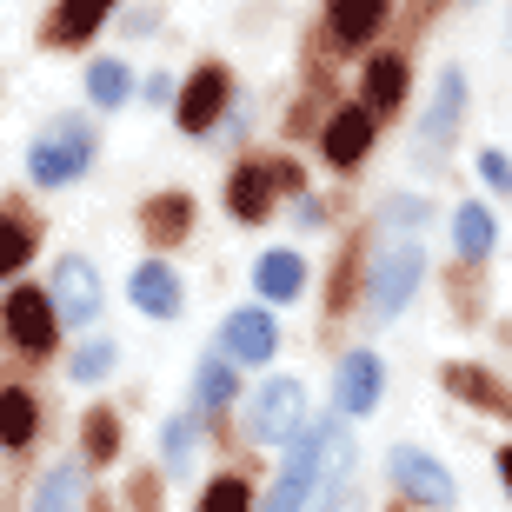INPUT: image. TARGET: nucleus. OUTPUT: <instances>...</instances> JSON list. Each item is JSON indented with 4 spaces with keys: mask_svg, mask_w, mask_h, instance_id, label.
I'll return each mask as SVG.
<instances>
[{
    "mask_svg": "<svg viewBox=\"0 0 512 512\" xmlns=\"http://www.w3.org/2000/svg\"><path fill=\"white\" fill-rule=\"evenodd\" d=\"M233 366L240 360H227V353H207V360H200V373H193V406H200V413H220V406L240 393Z\"/></svg>",
    "mask_w": 512,
    "mask_h": 512,
    "instance_id": "22",
    "label": "nucleus"
},
{
    "mask_svg": "<svg viewBox=\"0 0 512 512\" xmlns=\"http://www.w3.org/2000/svg\"><path fill=\"white\" fill-rule=\"evenodd\" d=\"M87 167H94V127H87V120H54V127L27 147V180H34V187H67V180H80Z\"/></svg>",
    "mask_w": 512,
    "mask_h": 512,
    "instance_id": "2",
    "label": "nucleus"
},
{
    "mask_svg": "<svg viewBox=\"0 0 512 512\" xmlns=\"http://www.w3.org/2000/svg\"><path fill=\"white\" fill-rule=\"evenodd\" d=\"M87 100H94V107H107V114H120V107L133 100L127 60H94V67H87Z\"/></svg>",
    "mask_w": 512,
    "mask_h": 512,
    "instance_id": "25",
    "label": "nucleus"
},
{
    "mask_svg": "<svg viewBox=\"0 0 512 512\" xmlns=\"http://www.w3.org/2000/svg\"><path fill=\"white\" fill-rule=\"evenodd\" d=\"M80 433H87V466H107V459L120 453V413L114 406H94Z\"/></svg>",
    "mask_w": 512,
    "mask_h": 512,
    "instance_id": "27",
    "label": "nucleus"
},
{
    "mask_svg": "<svg viewBox=\"0 0 512 512\" xmlns=\"http://www.w3.org/2000/svg\"><path fill=\"white\" fill-rule=\"evenodd\" d=\"M120 0H60L54 20H47V40L54 47H80V40H94L100 34V20L114 14Z\"/></svg>",
    "mask_w": 512,
    "mask_h": 512,
    "instance_id": "16",
    "label": "nucleus"
},
{
    "mask_svg": "<svg viewBox=\"0 0 512 512\" xmlns=\"http://www.w3.org/2000/svg\"><path fill=\"white\" fill-rule=\"evenodd\" d=\"M227 114V67H193V80L180 87V127L187 133H207L213 120Z\"/></svg>",
    "mask_w": 512,
    "mask_h": 512,
    "instance_id": "11",
    "label": "nucleus"
},
{
    "mask_svg": "<svg viewBox=\"0 0 512 512\" xmlns=\"http://www.w3.org/2000/svg\"><path fill=\"white\" fill-rule=\"evenodd\" d=\"M386 473H393L399 493L413 499V506H426V512H446L459 499L453 473H446L433 453H419V446H393V453H386Z\"/></svg>",
    "mask_w": 512,
    "mask_h": 512,
    "instance_id": "5",
    "label": "nucleus"
},
{
    "mask_svg": "<svg viewBox=\"0 0 512 512\" xmlns=\"http://www.w3.org/2000/svg\"><path fill=\"white\" fill-rule=\"evenodd\" d=\"M386 227H399V233H413L419 220H426V207H419V200H406V193H399V200H386V213H380Z\"/></svg>",
    "mask_w": 512,
    "mask_h": 512,
    "instance_id": "32",
    "label": "nucleus"
},
{
    "mask_svg": "<svg viewBox=\"0 0 512 512\" xmlns=\"http://www.w3.org/2000/svg\"><path fill=\"white\" fill-rule=\"evenodd\" d=\"M273 200H280V160H240L227 173V213L240 227H260Z\"/></svg>",
    "mask_w": 512,
    "mask_h": 512,
    "instance_id": "8",
    "label": "nucleus"
},
{
    "mask_svg": "<svg viewBox=\"0 0 512 512\" xmlns=\"http://www.w3.org/2000/svg\"><path fill=\"white\" fill-rule=\"evenodd\" d=\"M300 433H306V386L280 373V380H266L260 393H253L247 439H260V446H293Z\"/></svg>",
    "mask_w": 512,
    "mask_h": 512,
    "instance_id": "3",
    "label": "nucleus"
},
{
    "mask_svg": "<svg viewBox=\"0 0 512 512\" xmlns=\"http://www.w3.org/2000/svg\"><path fill=\"white\" fill-rule=\"evenodd\" d=\"M253 286H260V300H300V286H306V260L300 253H286V247H273V253H260V266H253Z\"/></svg>",
    "mask_w": 512,
    "mask_h": 512,
    "instance_id": "18",
    "label": "nucleus"
},
{
    "mask_svg": "<svg viewBox=\"0 0 512 512\" xmlns=\"http://www.w3.org/2000/svg\"><path fill=\"white\" fill-rule=\"evenodd\" d=\"M140 233H147L153 247H180L193 233V200L187 193H153L147 207H140Z\"/></svg>",
    "mask_w": 512,
    "mask_h": 512,
    "instance_id": "15",
    "label": "nucleus"
},
{
    "mask_svg": "<svg viewBox=\"0 0 512 512\" xmlns=\"http://www.w3.org/2000/svg\"><path fill=\"white\" fill-rule=\"evenodd\" d=\"M393 512H426V506H393Z\"/></svg>",
    "mask_w": 512,
    "mask_h": 512,
    "instance_id": "34",
    "label": "nucleus"
},
{
    "mask_svg": "<svg viewBox=\"0 0 512 512\" xmlns=\"http://www.w3.org/2000/svg\"><path fill=\"white\" fill-rule=\"evenodd\" d=\"M333 406H340L346 419H366L380 406V360H373V353H346L340 360V373H333Z\"/></svg>",
    "mask_w": 512,
    "mask_h": 512,
    "instance_id": "13",
    "label": "nucleus"
},
{
    "mask_svg": "<svg viewBox=\"0 0 512 512\" xmlns=\"http://www.w3.org/2000/svg\"><path fill=\"white\" fill-rule=\"evenodd\" d=\"M493 240H499V220H493V207H459L453 213V247H459V260H486L493 253Z\"/></svg>",
    "mask_w": 512,
    "mask_h": 512,
    "instance_id": "23",
    "label": "nucleus"
},
{
    "mask_svg": "<svg viewBox=\"0 0 512 512\" xmlns=\"http://www.w3.org/2000/svg\"><path fill=\"white\" fill-rule=\"evenodd\" d=\"M499 479L512 486V446H499Z\"/></svg>",
    "mask_w": 512,
    "mask_h": 512,
    "instance_id": "33",
    "label": "nucleus"
},
{
    "mask_svg": "<svg viewBox=\"0 0 512 512\" xmlns=\"http://www.w3.org/2000/svg\"><path fill=\"white\" fill-rule=\"evenodd\" d=\"M27 260H34V220L20 207H0V280H14Z\"/></svg>",
    "mask_w": 512,
    "mask_h": 512,
    "instance_id": "24",
    "label": "nucleus"
},
{
    "mask_svg": "<svg viewBox=\"0 0 512 512\" xmlns=\"http://www.w3.org/2000/svg\"><path fill=\"white\" fill-rule=\"evenodd\" d=\"M406 60L399 54H380V60H366V107H373V114H393L399 100H406Z\"/></svg>",
    "mask_w": 512,
    "mask_h": 512,
    "instance_id": "21",
    "label": "nucleus"
},
{
    "mask_svg": "<svg viewBox=\"0 0 512 512\" xmlns=\"http://www.w3.org/2000/svg\"><path fill=\"white\" fill-rule=\"evenodd\" d=\"M200 512H253V486H247V479H233V473H220L207 486V499H200Z\"/></svg>",
    "mask_w": 512,
    "mask_h": 512,
    "instance_id": "30",
    "label": "nucleus"
},
{
    "mask_svg": "<svg viewBox=\"0 0 512 512\" xmlns=\"http://www.w3.org/2000/svg\"><path fill=\"white\" fill-rule=\"evenodd\" d=\"M393 0H333V40L340 47H366V40L386 27Z\"/></svg>",
    "mask_w": 512,
    "mask_h": 512,
    "instance_id": "20",
    "label": "nucleus"
},
{
    "mask_svg": "<svg viewBox=\"0 0 512 512\" xmlns=\"http://www.w3.org/2000/svg\"><path fill=\"white\" fill-rule=\"evenodd\" d=\"M473 167H479V180H486L493 193H512V160H506V153H493V147H486V153L473 160Z\"/></svg>",
    "mask_w": 512,
    "mask_h": 512,
    "instance_id": "31",
    "label": "nucleus"
},
{
    "mask_svg": "<svg viewBox=\"0 0 512 512\" xmlns=\"http://www.w3.org/2000/svg\"><path fill=\"white\" fill-rule=\"evenodd\" d=\"M80 466H54V473L40 479V493H34V512H74L80 506Z\"/></svg>",
    "mask_w": 512,
    "mask_h": 512,
    "instance_id": "26",
    "label": "nucleus"
},
{
    "mask_svg": "<svg viewBox=\"0 0 512 512\" xmlns=\"http://www.w3.org/2000/svg\"><path fill=\"white\" fill-rule=\"evenodd\" d=\"M419 273H426V253H419V240H393V247L373 260V280H366V293H373V313H380V320L406 313V300L419 293Z\"/></svg>",
    "mask_w": 512,
    "mask_h": 512,
    "instance_id": "4",
    "label": "nucleus"
},
{
    "mask_svg": "<svg viewBox=\"0 0 512 512\" xmlns=\"http://www.w3.org/2000/svg\"><path fill=\"white\" fill-rule=\"evenodd\" d=\"M373 107L366 100H353V107H333V120L320 127V153H326V167H360L366 153H373Z\"/></svg>",
    "mask_w": 512,
    "mask_h": 512,
    "instance_id": "9",
    "label": "nucleus"
},
{
    "mask_svg": "<svg viewBox=\"0 0 512 512\" xmlns=\"http://www.w3.org/2000/svg\"><path fill=\"white\" fill-rule=\"evenodd\" d=\"M0 320H7V340H14L20 353H54V333H60L54 293H40V286H14L7 306H0Z\"/></svg>",
    "mask_w": 512,
    "mask_h": 512,
    "instance_id": "7",
    "label": "nucleus"
},
{
    "mask_svg": "<svg viewBox=\"0 0 512 512\" xmlns=\"http://www.w3.org/2000/svg\"><path fill=\"white\" fill-rule=\"evenodd\" d=\"M127 300L140 306V313H153V320H173V313L187 306V293H180V280H173V266H167V260H147V266H133Z\"/></svg>",
    "mask_w": 512,
    "mask_h": 512,
    "instance_id": "14",
    "label": "nucleus"
},
{
    "mask_svg": "<svg viewBox=\"0 0 512 512\" xmlns=\"http://www.w3.org/2000/svg\"><path fill=\"white\" fill-rule=\"evenodd\" d=\"M439 380H446V393H453V399H466V406H479V413L512 419V393L493 380V373H479V366H446Z\"/></svg>",
    "mask_w": 512,
    "mask_h": 512,
    "instance_id": "17",
    "label": "nucleus"
},
{
    "mask_svg": "<svg viewBox=\"0 0 512 512\" xmlns=\"http://www.w3.org/2000/svg\"><path fill=\"white\" fill-rule=\"evenodd\" d=\"M333 433H340L333 419H306V433L286 446V466H280V479H273V493H266V506H260V512H306V506H313Z\"/></svg>",
    "mask_w": 512,
    "mask_h": 512,
    "instance_id": "1",
    "label": "nucleus"
},
{
    "mask_svg": "<svg viewBox=\"0 0 512 512\" xmlns=\"http://www.w3.org/2000/svg\"><path fill=\"white\" fill-rule=\"evenodd\" d=\"M107 373H114V346H107V340H87L74 353V366H67V380H80V386H100Z\"/></svg>",
    "mask_w": 512,
    "mask_h": 512,
    "instance_id": "29",
    "label": "nucleus"
},
{
    "mask_svg": "<svg viewBox=\"0 0 512 512\" xmlns=\"http://www.w3.org/2000/svg\"><path fill=\"white\" fill-rule=\"evenodd\" d=\"M220 353L240 360V366H266L273 353H280V326H273V313H260V306L227 313V326H220Z\"/></svg>",
    "mask_w": 512,
    "mask_h": 512,
    "instance_id": "10",
    "label": "nucleus"
},
{
    "mask_svg": "<svg viewBox=\"0 0 512 512\" xmlns=\"http://www.w3.org/2000/svg\"><path fill=\"white\" fill-rule=\"evenodd\" d=\"M459 120H466V74L446 67L439 87H433V107H426V120H419V147H426V153L446 147V140L459 133Z\"/></svg>",
    "mask_w": 512,
    "mask_h": 512,
    "instance_id": "12",
    "label": "nucleus"
},
{
    "mask_svg": "<svg viewBox=\"0 0 512 512\" xmlns=\"http://www.w3.org/2000/svg\"><path fill=\"white\" fill-rule=\"evenodd\" d=\"M193 446H200V433H193V419H187V413H180V419H167V426H160V459H167L173 473H187Z\"/></svg>",
    "mask_w": 512,
    "mask_h": 512,
    "instance_id": "28",
    "label": "nucleus"
},
{
    "mask_svg": "<svg viewBox=\"0 0 512 512\" xmlns=\"http://www.w3.org/2000/svg\"><path fill=\"white\" fill-rule=\"evenodd\" d=\"M47 293H54V313H60V326H94L100 320V273H94V260H80V253H60L54 260V280H47Z\"/></svg>",
    "mask_w": 512,
    "mask_h": 512,
    "instance_id": "6",
    "label": "nucleus"
},
{
    "mask_svg": "<svg viewBox=\"0 0 512 512\" xmlns=\"http://www.w3.org/2000/svg\"><path fill=\"white\" fill-rule=\"evenodd\" d=\"M40 433V399L27 386H0V446L20 453V446H34Z\"/></svg>",
    "mask_w": 512,
    "mask_h": 512,
    "instance_id": "19",
    "label": "nucleus"
}]
</instances>
